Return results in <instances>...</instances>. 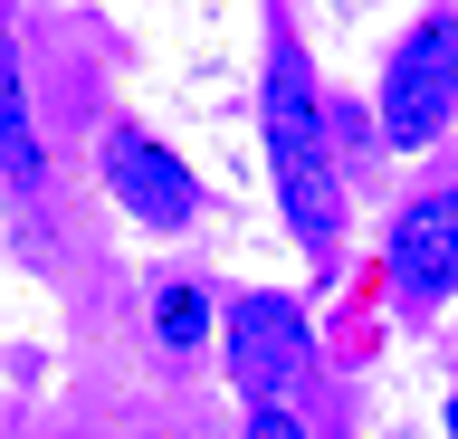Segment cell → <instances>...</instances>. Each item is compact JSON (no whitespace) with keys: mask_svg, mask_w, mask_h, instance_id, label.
Here are the masks:
<instances>
[{"mask_svg":"<svg viewBox=\"0 0 458 439\" xmlns=\"http://www.w3.org/2000/svg\"><path fill=\"white\" fill-rule=\"evenodd\" d=\"M153 325H163V344H172V353H191L200 334H210V296H200V287H163Z\"/></svg>","mask_w":458,"mask_h":439,"instance_id":"7","label":"cell"},{"mask_svg":"<svg viewBox=\"0 0 458 439\" xmlns=\"http://www.w3.org/2000/svg\"><path fill=\"white\" fill-rule=\"evenodd\" d=\"M449 439H458V401H449Z\"/></svg>","mask_w":458,"mask_h":439,"instance_id":"9","label":"cell"},{"mask_svg":"<svg viewBox=\"0 0 458 439\" xmlns=\"http://www.w3.org/2000/svg\"><path fill=\"white\" fill-rule=\"evenodd\" d=\"M392 287L411 296V306L458 296V191H420V201L392 220Z\"/></svg>","mask_w":458,"mask_h":439,"instance_id":"5","label":"cell"},{"mask_svg":"<svg viewBox=\"0 0 458 439\" xmlns=\"http://www.w3.org/2000/svg\"><path fill=\"white\" fill-rule=\"evenodd\" d=\"M106 182H114V201L134 210L143 230H182V220L200 210L191 173H182V163H172L143 124H114V134H106Z\"/></svg>","mask_w":458,"mask_h":439,"instance_id":"4","label":"cell"},{"mask_svg":"<svg viewBox=\"0 0 458 439\" xmlns=\"http://www.w3.org/2000/svg\"><path fill=\"white\" fill-rule=\"evenodd\" d=\"M229 382L249 392V410L286 401L306 382V306L296 296H239L229 306Z\"/></svg>","mask_w":458,"mask_h":439,"instance_id":"3","label":"cell"},{"mask_svg":"<svg viewBox=\"0 0 458 439\" xmlns=\"http://www.w3.org/2000/svg\"><path fill=\"white\" fill-rule=\"evenodd\" d=\"M449 115H458V20H420L382 67V144L420 153Z\"/></svg>","mask_w":458,"mask_h":439,"instance_id":"2","label":"cell"},{"mask_svg":"<svg viewBox=\"0 0 458 439\" xmlns=\"http://www.w3.org/2000/svg\"><path fill=\"white\" fill-rule=\"evenodd\" d=\"M267 163H277L286 220L306 249H335L344 230V191H335V153H325V106H315V77L296 58V38L267 48Z\"/></svg>","mask_w":458,"mask_h":439,"instance_id":"1","label":"cell"},{"mask_svg":"<svg viewBox=\"0 0 458 439\" xmlns=\"http://www.w3.org/2000/svg\"><path fill=\"white\" fill-rule=\"evenodd\" d=\"M239 439H306V420H296L286 401H267V410H249V430H239Z\"/></svg>","mask_w":458,"mask_h":439,"instance_id":"8","label":"cell"},{"mask_svg":"<svg viewBox=\"0 0 458 439\" xmlns=\"http://www.w3.org/2000/svg\"><path fill=\"white\" fill-rule=\"evenodd\" d=\"M0 173L10 182H38L48 153H38V124H29V87H20V48L0 30Z\"/></svg>","mask_w":458,"mask_h":439,"instance_id":"6","label":"cell"}]
</instances>
